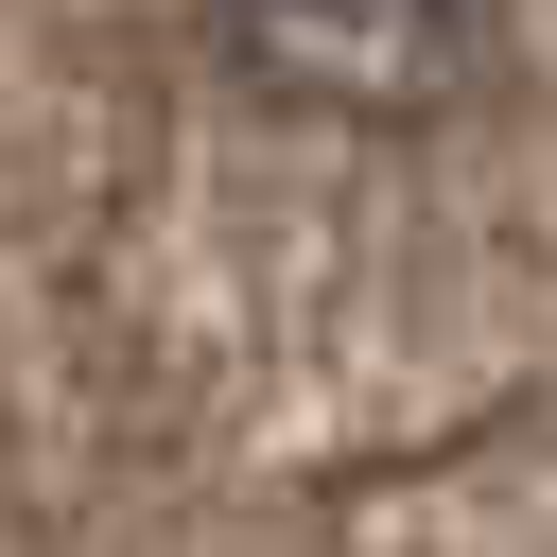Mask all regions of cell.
Here are the masks:
<instances>
[{"label": "cell", "instance_id": "cell-1", "mask_svg": "<svg viewBox=\"0 0 557 557\" xmlns=\"http://www.w3.org/2000/svg\"><path fill=\"white\" fill-rule=\"evenodd\" d=\"M226 87L296 104V122H418L470 70V0H191Z\"/></svg>", "mask_w": 557, "mask_h": 557}]
</instances>
